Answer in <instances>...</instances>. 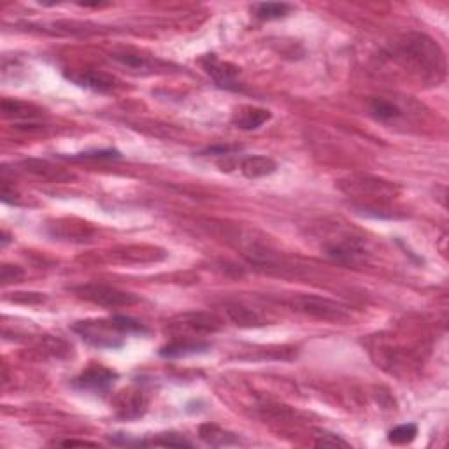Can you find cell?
I'll list each match as a JSON object with an SVG mask.
<instances>
[{"label": "cell", "instance_id": "1", "mask_svg": "<svg viewBox=\"0 0 449 449\" xmlns=\"http://www.w3.org/2000/svg\"><path fill=\"white\" fill-rule=\"evenodd\" d=\"M397 58L416 74L439 81L446 72V58L437 42L425 34L404 35L397 46Z\"/></svg>", "mask_w": 449, "mask_h": 449}, {"label": "cell", "instance_id": "2", "mask_svg": "<svg viewBox=\"0 0 449 449\" xmlns=\"http://www.w3.org/2000/svg\"><path fill=\"white\" fill-rule=\"evenodd\" d=\"M76 334L88 344L101 349H116L123 346V337H126L118 328L115 319H86L78 321L72 327Z\"/></svg>", "mask_w": 449, "mask_h": 449}, {"label": "cell", "instance_id": "3", "mask_svg": "<svg viewBox=\"0 0 449 449\" xmlns=\"http://www.w3.org/2000/svg\"><path fill=\"white\" fill-rule=\"evenodd\" d=\"M74 291L85 300L102 305V307H128V305H134L139 302L134 294L121 291L118 288L105 285H83L74 288Z\"/></svg>", "mask_w": 449, "mask_h": 449}, {"label": "cell", "instance_id": "4", "mask_svg": "<svg viewBox=\"0 0 449 449\" xmlns=\"http://www.w3.org/2000/svg\"><path fill=\"white\" fill-rule=\"evenodd\" d=\"M298 307L307 314L314 316L318 319H325V321H346L349 318L346 307L339 305L337 302H332L328 298L314 297V295H305L300 297L297 302Z\"/></svg>", "mask_w": 449, "mask_h": 449}, {"label": "cell", "instance_id": "5", "mask_svg": "<svg viewBox=\"0 0 449 449\" xmlns=\"http://www.w3.org/2000/svg\"><path fill=\"white\" fill-rule=\"evenodd\" d=\"M202 65H204L205 72L214 79V83L219 88L234 90V92L241 90V85L237 83L239 69L235 67V65H232V63L228 62H221V60L214 55L205 56V58L202 60Z\"/></svg>", "mask_w": 449, "mask_h": 449}, {"label": "cell", "instance_id": "6", "mask_svg": "<svg viewBox=\"0 0 449 449\" xmlns=\"http://www.w3.org/2000/svg\"><path fill=\"white\" fill-rule=\"evenodd\" d=\"M115 381L116 372L109 371V368L105 367L93 365V367L86 368L85 372H81V374L74 379V387L78 388V390L99 391V393H101V391H108Z\"/></svg>", "mask_w": 449, "mask_h": 449}, {"label": "cell", "instance_id": "7", "mask_svg": "<svg viewBox=\"0 0 449 449\" xmlns=\"http://www.w3.org/2000/svg\"><path fill=\"white\" fill-rule=\"evenodd\" d=\"M211 346L207 342L194 341V339H176V341L169 342L167 346L160 349V357L164 358H185L192 357V355H198V353H205Z\"/></svg>", "mask_w": 449, "mask_h": 449}, {"label": "cell", "instance_id": "8", "mask_svg": "<svg viewBox=\"0 0 449 449\" xmlns=\"http://www.w3.org/2000/svg\"><path fill=\"white\" fill-rule=\"evenodd\" d=\"M349 194H360L365 195V197H393V186L387 181H379V179H362V181H357V179H351V183H348V188H344Z\"/></svg>", "mask_w": 449, "mask_h": 449}, {"label": "cell", "instance_id": "9", "mask_svg": "<svg viewBox=\"0 0 449 449\" xmlns=\"http://www.w3.org/2000/svg\"><path fill=\"white\" fill-rule=\"evenodd\" d=\"M118 405V414L125 420H132V418H139L144 414L146 411V398L141 391H121V395L116 400Z\"/></svg>", "mask_w": 449, "mask_h": 449}, {"label": "cell", "instance_id": "10", "mask_svg": "<svg viewBox=\"0 0 449 449\" xmlns=\"http://www.w3.org/2000/svg\"><path fill=\"white\" fill-rule=\"evenodd\" d=\"M69 78L76 85L83 86V88L95 90V92H111V90L116 88V79L99 71H85L79 72V74L69 76Z\"/></svg>", "mask_w": 449, "mask_h": 449}, {"label": "cell", "instance_id": "11", "mask_svg": "<svg viewBox=\"0 0 449 449\" xmlns=\"http://www.w3.org/2000/svg\"><path fill=\"white\" fill-rule=\"evenodd\" d=\"M272 118L271 112L267 109L260 108H242L235 112L234 116V125L241 130H256L262 125L269 121Z\"/></svg>", "mask_w": 449, "mask_h": 449}, {"label": "cell", "instance_id": "12", "mask_svg": "<svg viewBox=\"0 0 449 449\" xmlns=\"http://www.w3.org/2000/svg\"><path fill=\"white\" fill-rule=\"evenodd\" d=\"M278 171V164L269 156H248L241 162V172L249 179L271 176Z\"/></svg>", "mask_w": 449, "mask_h": 449}, {"label": "cell", "instance_id": "13", "mask_svg": "<svg viewBox=\"0 0 449 449\" xmlns=\"http://www.w3.org/2000/svg\"><path fill=\"white\" fill-rule=\"evenodd\" d=\"M0 108H2L6 116L15 119H23V121H32V119H37L41 116V111L37 108H34V105L18 101H9V99H4Z\"/></svg>", "mask_w": 449, "mask_h": 449}, {"label": "cell", "instance_id": "14", "mask_svg": "<svg viewBox=\"0 0 449 449\" xmlns=\"http://www.w3.org/2000/svg\"><path fill=\"white\" fill-rule=\"evenodd\" d=\"M294 9V6L285 4V2H264V4H255L253 6V15L258 19L264 22H271V19H279L288 16Z\"/></svg>", "mask_w": 449, "mask_h": 449}, {"label": "cell", "instance_id": "15", "mask_svg": "<svg viewBox=\"0 0 449 449\" xmlns=\"http://www.w3.org/2000/svg\"><path fill=\"white\" fill-rule=\"evenodd\" d=\"M202 441L211 446H230L237 442V437L230 432H225L216 425H202L201 427Z\"/></svg>", "mask_w": 449, "mask_h": 449}, {"label": "cell", "instance_id": "16", "mask_svg": "<svg viewBox=\"0 0 449 449\" xmlns=\"http://www.w3.org/2000/svg\"><path fill=\"white\" fill-rule=\"evenodd\" d=\"M371 111L381 121H391V119H397L402 116V109L393 102L384 101V99H374L371 102Z\"/></svg>", "mask_w": 449, "mask_h": 449}, {"label": "cell", "instance_id": "17", "mask_svg": "<svg viewBox=\"0 0 449 449\" xmlns=\"http://www.w3.org/2000/svg\"><path fill=\"white\" fill-rule=\"evenodd\" d=\"M227 314L235 325H241V327H258V325H262V319L255 312L249 311L248 307H242V305H228Z\"/></svg>", "mask_w": 449, "mask_h": 449}, {"label": "cell", "instance_id": "18", "mask_svg": "<svg viewBox=\"0 0 449 449\" xmlns=\"http://www.w3.org/2000/svg\"><path fill=\"white\" fill-rule=\"evenodd\" d=\"M416 435H418V427L414 423H405L390 430L388 441L393 442V444H407V442L414 441Z\"/></svg>", "mask_w": 449, "mask_h": 449}, {"label": "cell", "instance_id": "19", "mask_svg": "<svg viewBox=\"0 0 449 449\" xmlns=\"http://www.w3.org/2000/svg\"><path fill=\"white\" fill-rule=\"evenodd\" d=\"M112 58H115L116 62L126 65V67L135 69V71H149L153 65L146 56L134 55V53H118V55H115Z\"/></svg>", "mask_w": 449, "mask_h": 449}, {"label": "cell", "instance_id": "20", "mask_svg": "<svg viewBox=\"0 0 449 449\" xmlns=\"http://www.w3.org/2000/svg\"><path fill=\"white\" fill-rule=\"evenodd\" d=\"M65 160H115V158H121V153L116 151V149H95V151H83L78 153V155H71V156H62Z\"/></svg>", "mask_w": 449, "mask_h": 449}, {"label": "cell", "instance_id": "21", "mask_svg": "<svg viewBox=\"0 0 449 449\" xmlns=\"http://www.w3.org/2000/svg\"><path fill=\"white\" fill-rule=\"evenodd\" d=\"M112 319L116 321V325H118L119 330L123 332L125 335H135V334H146L148 332V328L144 327L142 323H139L137 319L134 318H128V316H112Z\"/></svg>", "mask_w": 449, "mask_h": 449}, {"label": "cell", "instance_id": "22", "mask_svg": "<svg viewBox=\"0 0 449 449\" xmlns=\"http://www.w3.org/2000/svg\"><path fill=\"white\" fill-rule=\"evenodd\" d=\"M23 276H25V272H23L19 267H16V265H4L2 271H0V279H2L4 285H9V282H18L19 279H23Z\"/></svg>", "mask_w": 449, "mask_h": 449}, {"label": "cell", "instance_id": "23", "mask_svg": "<svg viewBox=\"0 0 449 449\" xmlns=\"http://www.w3.org/2000/svg\"><path fill=\"white\" fill-rule=\"evenodd\" d=\"M149 444L156 446H169V448H189V442L185 441V439L178 437V435H160L158 441H153Z\"/></svg>", "mask_w": 449, "mask_h": 449}, {"label": "cell", "instance_id": "24", "mask_svg": "<svg viewBox=\"0 0 449 449\" xmlns=\"http://www.w3.org/2000/svg\"><path fill=\"white\" fill-rule=\"evenodd\" d=\"M242 149L241 146H228V144H219V146H209L202 151V155H232L234 151Z\"/></svg>", "mask_w": 449, "mask_h": 449}, {"label": "cell", "instance_id": "25", "mask_svg": "<svg viewBox=\"0 0 449 449\" xmlns=\"http://www.w3.org/2000/svg\"><path fill=\"white\" fill-rule=\"evenodd\" d=\"M316 446H323V448H337V446H341V448H348V442L339 439L337 435H321V439L316 441Z\"/></svg>", "mask_w": 449, "mask_h": 449}, {"label": "cell", "instance_id": "26", "mask_svg": "<svg viewBox=\"0 0 449 449\" xmlns=\"http://www.w3.org/2000/svg\"><path fill=\"white\" fill-rule=\"evenodd\" d=\"M60 444L62 446H95V444H92V442H86V441H63V442H60Z\"/></svg>", "mask_w": 449, "mask_h": 449}]
</instances>
